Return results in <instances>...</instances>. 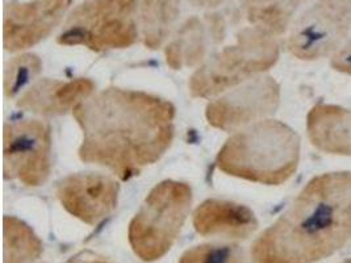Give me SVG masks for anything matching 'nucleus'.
I'll return each mask as SVG.
<instances>
[{"instance_id": "obj_16", "label": "nucleus", "mask_w": 351, "mask_h": 263, "mask_svg": "<svg viewBox=\"0 0 351 263\" xmlns=\"http://www.w3.org/2000/svg\"><path fill=\"white\" fill-rule=\"evenodd\" d=\"M179 0H143L141 29L144 44L158 49L171 32L179 16Z\"/></svg>"}, {"instance_id": "obj_14", "label": "nucleus", "mask_w": 351, "mask_h": 263, "mask_svg": "<svg viewBox=\"0 0 351 263\" xmlns=\"http://www.w3.org/2000/svg\"><path fill=\"white\" fill-rule=\"evenodd\" d=\"M312 145L326 154L351 155V111L332 104H317L306 116Z\"/></svg>"}, {"instance_id": "obj_24", "label": "nucleus", "mask_w": 351, "mask_h": 263, "mask_svg": "<svg viewBox=\"0 0 351 263\" xmlns=\"http://www.w3.org/2000/svg\"><path fill=\"white\" fill-rule=\"evenodd\" d=\"M342 263H351V261H345V262H342Z\"/></svg>"}, {"instance_id": "obj_12", "label": "nucleus", "mask_w": 351, "mask_h": 263, "mask_svg": "<svg viewBox=\"0 0 351 263\" xmlns=\"http://www.w3.org/2000/svg\"><path fill=\"white\" fill-rule=\"evenodd\" d=\"M93 91L94 83L84 78L70 82L41 79L19 98L17 107L34 115H64L71 110L74 111Z\"/></svg>"}, {"instance_id": "obj_2", "label": "nucleus", "mask_w": 351, "mask_h": 263, "mask_svg": "<svg viewBox=\"0 0 351 263\" xmlns=\"http://www.w3.org/2000/svg\"><path fill=\"white\" fill-rule=\"evenodd\" d=\"M351 240V171L315 177L258 238L253 263H315Z\"/></svg>"}, {"instance_id": "obj_13", "label": "nucleus", "mask_w": 351, "mask_h": 263, "mask_svg": "<svg viewBox=\"0 0 351 263\" xmlns=\"http://www.w3.org/2000/svg\"><path fill=\"white\" fill-rule=\"evenodd\" d=\"M193 227L202 236L247 238L258 228V220L254 212L246 205L209 199L195 211Z\"/></svg>"}, {"instance_id": "obj_21", "label": "nucleus", "mask_w": 351, "mask_h": 263, "mask_svg": "<svg viewBox=\"0 0 351 263\" xmlns=\"http://www.w3.org/2000/svg\"><path fill=\"white\" fill-rule=\"evenodd\" d=\"M330 66L335 71L351 75V40L345 42V45L332 55Z\"/></svg>"}, {"instance_id": "obj_9", "label": "nucleus", "mask_w": 351, "mask_h": 263, "mask_svg": "<svg viewBox=\"0 0 351 263\" xmlns=\"http://www.w3.org/2000/svg\"><path fill=\"white\" fill-rule=\"evenodd\" d=\"M280 101V88L271 77H256L240 88L209 103L208 123L221 131H234L272 115Z\"/></svg>"}, {"instance_id": "obj_22", "label": "nucleus", "mask_w": 351, "mask_h": 263, "mask_svg": "<svg viewBox=\"0 0 351 263\" xmlns=\"http://www.w3.org/2000/svg\"><path fill=\"white\" fill-rule=\"evenodd\" d=\"M67 263H114L111 260L101 257L95 253L91 251H82L78 255L73 257Z\"/></svg>"}, {"instance_id": "obj_3", "label": "nucleus", "mask_w": 351, "mask_h": 263, "mask_svg": "<svg viewBox=\"0 0 351 263\" xmlns=\"http://www.w3.org/2000/svg\"><path fill=\"white\" fill-rule=\"evenodd\" d=\"M300 160V137L287 124L261 120L232 136L216 164L228 175L267 186L287 181Z\"/></svg>"}, {"instance_id": "obj_18", "label": "nucleus", "mask_w": 351, "mask_h": 263, "mask_svg": "<svg viewBox=\"0 0 351 263\" xmlns=\"http://www.w3.org/2000/svg\"><path fill=\"white\" fill-rule=\"evenodd\" d=\"M4 263H32L43 253V244L33 230L14 216H5Z\"/></svg>"}, {"instance_id": "obj_19", "label": "nucleus", "mask_w": 351, "mask_h": 263, "mask_svg": "<svg viewBox=\"0 0 351 263\" xmlns=\"http://www.w3.org/2000/svg\"><path fill=\"white\" fill-rule=\"evenodd\" d=\"M43 62L36 54H21L12 58L5 68L4 92L5 97L14 98L33 81L41 71Z\"/></svg>"}, {"instance_id": "obj_7", "label": "nucleus", "mask_w": 351, "mask_h": 263, "mask_svg": "<svg viewBox=\"0 0 351 263\" xmlns=\"http://www.w3.org/2000/svg\"><path fill=\"white\" fill-rule=\"evenodd\" d=\"M351 31V0H316L295 23L288 50L303 61L333 55Z\"/></svg>"}, {"instance_id": "obj_15", "label": "nucleus", "mask_w": 351, "mask_h": 263, "mask_svg": "<svg viewBox=\"0 0 351 263\" xmlns=\"http://www.w3.org/2000/svg\"><path fill=\"white\" fill-rule=\"evenodd\" d=\"M207 50V37L203 23L192 17L184 23L176 38L166 48V61L170 67L179 70L197 65Z\"/></svg>"}, {"instance_id": "obj_8", "label": "nucleus", "mask_w": 351, "mask_h": 263, "mask_svg": "<svg viewBox=\"0 0 351 263\" xmlns=\"http://www.w3.org/2000/svg\"><path fill=\"white\" fill-rule=\"evenodd\" d=\"M4 178L41 186L51 170V136L40 120H20L4 127Z\"/></svg>"}, {"instance_id": "obj_4", "label": "nucleus", "mask_w": 351, "mask_h": 263, "mask_svg": "<svg viewBox=\"0 0 351 263\" xmlns=\"http://www.w3.org/2000/svg\"><path fill=\"white\" fill-rule=\"evenodd\" d=\"M275 36L259 28L242 29L234 45L228 47L200 66L190 79L193 98H210L253 79L278 62Z\"/></svg>"}, {"instance_id": "obj_17", "label": "nucleus", "mask_w": 351, "mask_h": 263, "mask_svg": "<svg viewBox=\"0 0 351 263\" xmlns=\"http://www.w3.org/2000/svg\"><path fill=\"white\" fill-rule=\"evenodd\" d=\"M304 0H242L250 23L272 36L286 29Z\"/></svg>"}, {"instance_id": "obj_6", "label": "nucleus", "mask_w": 351, "mask_h": 263, "mask_svg": "<svg viewBox=\"0 0 351 263\" xmlns=\"http://www.w3.org/2000/svg\"><path fill=\"white\" fill-rule=\"evenodd\" d=\"M137 0H86L64 23L58 42L94 51L124 49L137 41Z\"/></svg>"}, {"instance_id": "obj_5", "label": "nucleus", "mask_w": 351, "mask_h": 263, "mask_svg": "<svg viewBox=\"0 0 351 263\" xmlns=\"http://www.w3.org/2000/svg\"><path fill=\"white\" fill-rule=\"evenodd\" d=\"M191 187L165 181L156 186L129 225V242L145 262L162 258L174 245L190 212Z\"/></svg>"}, {"instance_id": "obj_10", "label": "nucleus", "mask_w": 351, "mask_h": 263, "mask_svg": "<svg viewBox=\"0 0 351 263\" xmlns=\"http://www.w3.org/2000/svg\"><path fill=\"white\" fill-rule=\"evenodd\" d=\"M71 0L11 1L4 14V48L8 51L32 48L60 24Z\"/></svg>"}, {"instance_id": "obj_23", "label": "nucleus", "mask_w": 351, "mask_h": 263, "mask_svg": "<svg viewBox=\"0 0 351 263\" xmlns=\"http://www.w3.org/2000/svg\"><path fill=\"white\" fill-rule=\"evenodd\" d=\"M190 1L196 7H208V8H210V7L220 5L225 0H190Z\"/></svg>"}, {"instance_id": "obj_20", "label": "nucleus", "mask_w": 351, "mask_h": 263, "mask_svg": "<svg viewBox=\"0 0 351 263\" xmlns=\"http://www.w3.org/2000/svg\"><path fill=\"white\" fill-rule=\"evenodd\" d=\"M179 263H243V255L239 247L206 244L187 250Z\"/></svg>"}, {"instance_id": "obj_1", "label": "nucleus", "mask_w": 351, "mask_h": 263, "mask_svg": "<svg viewBox=\"0 0 351 263\" xmlns=\"http://www.w3.org/2000/svg\"><path fill=\"white\" fill-rule=\"evenodd\" d=\"M73 114L83 133L80 160L124 181L156 164L174 137V105L140 91L107 88L84 99Z\"/></svg>"}, {"instance_id": "obj_11", "label": "nucleus", "mask_w": 351, "mask_h": 263, "mask_svg": "<svg viewBox=\"0 0 351 263\" xmlns=\"http://www.w3.org/2000/svg\"><path fill=\"white\" fill-rule=\"evenodd\" d=\"M119 191V183L111 177L80 173L58 183L57 197L69 214L88 225H96L116 208Z\"/></svg>"}]
</instances>
